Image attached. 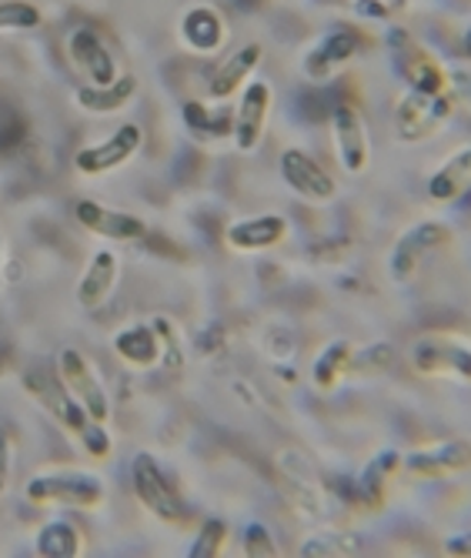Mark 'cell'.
<instances>
[{
  "label": "cell",
  "mask_w": 471,
  "mask_h": 558,
  "mask_svg": "<svg viewBox=\"0 0 471 558\" xmlns=\"http://www.w3.org/2000/svg\"><path fill=\"white\" fill-rule=\"evenodd\" d=\"M24 388L58 418V425H64V432H71L81 441V448L90 454V459H97V462L111 459V451H114L111 432L104 428V422L87 415V409L71 395V388L61 381V375L31 372V375H24Z\"/></svg>",
  "instance_id": "1"
},
{
  "label": "cell",
  "mask_w": 471,
  "mask_h": 558,
  "mask_svg": "<svg viewBox=\"0 0 471 558\" xmlns=\"http://www.w3.org/2000/svg\"><path fill=\"white\" fill-rule=\"evenodd\" d=\"M24 498L34 505H71V509H100L108 498V485L94 472L61 469L34 475L24 485Z\"/></svg>",
  "instance_id": "2"
},
{
  "label": "cell",
  "mask_w": 471,
  "mask_h": 558,
  "mask_svg": "<svg viewBox=\"0 0 471 558\" xmlns=\"http://www.w3.org/2000/svg\"><path fill=\"white\" fill-rule=\"evenodd\" d=\"M131 485H134V495L144 509L165 525H184L188 522V505L184 498L174 492L171 478L165 475L161 462L154 459L150 451H137L134 462H131Z\"/></svg>",
  "instance_id": "3"
},
{
  "label": "cell",
  "mask_w": 471,
  "mask_h": 558,
  "mask_svg": "<svg viewBox=\"0 0 471 558\" xmlns=\"http://www.w3.org/2000/svg\"><path fill=\"white\" fill-rule=\"evenodd\" d=\"M144 147V131L141 124H121L111 137H104L97 144H87L74 155V171L84 178H100L124 168L128 161L137 158V150Z\"/></svg>",
  "instance_id": "4"
},
{
  "label": "cell",
  "mask_w": 471,
  "mask_h": 558,
  "mask_svg": "<svg viewBox=\"0 0 471 558\" xmlns=\"http://www.w3.org/2000/svg\"><path fill=\"white\" fill-rule=\"evenodd\" d=\"M278 171H281L288 191L298 194L301 201H307V205H328V201L338 197V181L325 171L322 161H314L301 147L281 150Z\"/></svg>",
  "instance_id": "5"
},
{
  "label": "cell",
  "mask_w": 471,
  "mask_h": 558,
  "mask_svg": "<svg viewBox=\"0 0 471 558\" xmlns=\"http://www.w3.org/2000/svg\"><path fill=\"white\" fill-rule=\"evenodd\" d=\"M58 375L71 388V395L87 409V415L108 425V418H111V395H108V388H104V381L97 378L94 365L84 359L77 348H64L58 354Z\"/></svg>",
  "instance_id": "6"
},
{
  "label": "cell",
  "mask_w": 471,
  "mask_h": 558,
  "mask_svg": "<svg viewBox=\"0 0 471 558\" xmlns=\"http://www.w3.org/2000/svg\"><path fill=\"white\" fill-rule=\"evenodd\" d=\"M411 365L418 375H432V378H471V351L468 341L458 338H422L411 351Z\"/></svg>",
  "instance_id": "7"
},
{
  "label": "cell",
  "mask_w": 471,
  "mask_h": 558,
  "mask_svg": "<svg viewBox=\"0 0 471 558\" xmlns=\"http://www.w3.org/2000/svg\"><path fill=\"white\" fill-rule=\"evenodd\" d=\"M74 218L84 231H90L94 238H104L111 244H131V241H141L147 234V221L131 215V211H118V208H108L100 205L94 197H81L74 205Z\"/></svg>",
  "instance_id": "8"
},
{
  "label": "cell",
  "mask_w": 471,
  "mask_h": 558,
  "mask_svg": "<svg viewBox=\"0 0 471 558\" xmlns=\"http://www.w3.org/2000/svg\"><path fill=\"white\" fill-rule=\"evenodd\" d=\"M271 100H275V90L268 81H247L241 87V97H238V108H234V131H231V141L238 150L251 155V150L261 144L265 137V124H268V114H271Z\"/></svg>",
  "instance_id": "9"
},
{
  "label": "cell",
  "mask_w": 471,
  "mask_h": 558,
  "mask_svg": "<svg viewBox=\"0 0 471 558\" xmlns=\"http://www.w3.org/2000/svg\"><path fill=\"white\" fill-rule=\"evenodd\" d=\"M448 114H451V105L442 94L408 90L395 108V134L398 141H422L432 131H438Z\"/></svg>",
  "instance_id": "10"
},
{
  "label": "cell",
  "mask_w": 471,
  "mask_h": 558,
  "mask_svg": "<svg viewBox=\"0 0 471 558\" xmlns=\"http://www.w3.org/2000/svg\"><path fill=\"white\" fill-rule=\"evenodd\" d=\"M331 141H335V155L348 174H361L372 161V144H369V128L354 105L341 100L331 111Z\"/></svg>",
  "instance_id": "11"
},
{
  "label": "cell",
  "mask_w": 471,
  "mask_h": 558,
  "mask_svg": "<svg viewBox=\"0 0 471 558\" xmlns=\"http://www.w3.org/2000/svg\"><path fill=\"white\" fill-rule=\"evenodd\" d=\"M68 58L87 77V84H94V87L111 84L121 74L118 61L111 54V47L104 44V37L97 31H90V27L71 31V37H68Z\"/></svg>",
  "instance_id": "12"
},
{
  "label": "cell",
  "mask_w": 471,
  "mask_h": 558,
  "mask_svg": "<svg viewBox=\"0 0 471 558\" xmlns=\"http://www.w3.org/2000/svg\"><path fill=\"white\" fill-rule=\"evenodd\" d=\"M291 234V221L285 215H254L238 218L225 228V244L238 255H254V251H271Z\"/></svg>",
  "instance_id": "13"
},
{
  "label": "cell",
  "mask_w": 471,
  "mask_h": 558,
  "mask_svg": "<svg viewBox=\"0 0 471 558\" xmlns=\"http://www.w3.org/2000/svg\"><path fill=\"white\" fill-rule=\"evenodd\" d=\"M401 469L414 478H451L468 469V445L464 441H435L428 448L404 451Z\"/></svg>",
  "instance_id": "14"
},
{
  "label": "cell",
  "mask_w": 471,
  "mask_h": 558,
  "mask_svg": "<svg viewBox=\"0 0 471 558\" xmlns=\"http://www.w3.org/2000/svg\"><path fill=\"white\" fill-rule=\"evenodd\" d=\"M118 278H121V258H118V251L114 247H97L81 281H77V304L84 312H97L104 301H108L118 288Z\"/></svg>",
  "instance_id": "15"
},
{
  "label": "cell",
  "mask_w": 471,
  "mask_h": 558,
  "mask_svg": "<svg viewBox=\"0 0 471 558\" xmlns=\"http://www.w3.org/2000/svg\"><path fill=\"white\" fill-rule=\"evenodd\" d=\"M354 58H358V37L351 31H331L304 54V77L314 84H325Z\"/></svg>",
  "instance_id": "16"
},
{
  "label": "cell",
  "mask_w": 471,
  "mask_h": 558,
  "mask_svg": "<svg viewBox=\"0 0 471 558\" xmlns=\"http://www.w3.org/2000/svg\"><path fill=\"white\" fill-rule=\"evenodd\" d=\"M448 241V228L442 221H418L414 228H408L395 251H391V275L398 281L411 278V271L418 268V262H422L425 255H432L435 247H442Z\"/></svg>",
  "instance_id": "17"
},
{
  "label": "cell",
  "mask_w": 471,
  "mask_h": 558,
  "mask_svg": "<svg viewBox=\"0 0 471 558\" xmlns=\"http://www.w3.org/2000/svg\"><path fill=\"white\" fill-rule=\"evenodd\" d=\"M178 31H181L184 47H191L194 54H215V50L225 47V37H228L225 14L218 8H212V4H194V8H188Z\"/></svg>",
  "instance_id": "18"
},
{
  "label": "cell",
  "mask_w": 471,
  "mask_h": 558,
  "mask_svg": "<svg viewBox=\"0 0 471 558\" xmlns=\"http://www.w3.org/2000/svg\"><path fill=\"white\" fill-rule=\"evenodd\" d=\"M111 348L121 362H128L131 368H154V365H161L165 359V341H161V331L144 322L137 325H128L121 328L114 338H111Z\"/></svg>",
  "instance_id": "19"
},
{
  "label": "cell",
  "mask_w": 471,
  "mask_h": 558,
  "mask_svg": "<svg viewBox=\"0 0 471 558\" xmlns=\"http://www.w3.org/2000/svg\"><path fill=\"white\" fill-rule=\"evenodd\" d=\"M261 58H265V47L254 44V40L238 47L234 54L215 71L212 84H207V97H212V100H231L234 94H241V87L247 84L254 68L261 64Z\"/></svg>",
  "instance_id": "20"
},
{
  "label": "cell",
  "mask_w": 471,
  "mask_h": 558,
  "mask_svg": "<svg viewBox=\"0 0 471 558\" xmlns=\"http://www.w3.org/2000/svg\"><path fill=\"white\" fill-rule=\"evenodd\" d=\"M181 118L191 134L207 141H225L234 131V111L228 108V100H212V105L207 100H184Z\"/></svg>",
  "instance_id": "21"
},
{
  "label": "cell",
  "mask_w": 471,
  "mask_h": 558,
  "mask_svg": "<svg viewBox=\"0 0 471 558\" xmlns=\"http://www.w3.org/2000/svg\"><path fill=\"white\" fill-rule=\"evenodd\" d=\"M134 97H137V81L131 74H118L111 84H104V87H94V84L81 87L77 108L87 114H118L131 105Z\"/></svg>",
  "instance_id": "22"
},
{
  "label": "cell",
  "mask_w": 471,
  "mask_h": 558,
  "mask_svg": "<svg viewBox=\"0 0 471 558\" xmlns=\"http://www.w3.org/2000/svg\"><path fill=\"white\" fill-rule=\"evenodd\" d=\"M34 551L40 558H77V555H84V535L77 532L74 522L55 519L37 532Z\"/></svg>",
  "instance_id": "23"
},
{
  "label": "cell",
  "mask_w": 471,
  "mask_h": 558,
  "mask_svg": "<svg viewBox=\"0 0 471 558\" xmlns=\"http://www.w3.org/2000/svg\"><path fill=\"white\" fill-rule=\"evenodd\" d=\"M468 174H471V150L461 147L458 155H451V158L428 178V197L438 201V205H451V201H455L458 194H464Z\"/></svg>",
  "instance_id": "24"
},
{
  "label": "cell",
  "mask_w": 471,
  "mask_h": 558,
  "mask_svg": "<svg viewBox=\"0 0 471 558\" xmlns=\"http://www.w3.org/2000/svg\"><path fill=\"white\" fill-rule=\"evenodd\" d=\"M351 359H354V344L348 338L331 341L318 359L311 365V381L318 391H331L338 388V381L351 372Z\"/></svg>",
  "instance_id": "25"
},
{
  "label": "cell",
  "mask_w": 471,
  "mask_h": 558,
  "mask_svg": "<svg viewBox=\"0 0 471 558\" xmlns=\"http://www.w3.org/2000/svg\"><path fill=\"white\" fill-rule=\"evenodd\" d=\"M364 548L361 535L348 532V529H325V532H314L311 538H304L298 545V555L314 558V555H358Z\"/></svg>",
  "instance_id": "26"
},
{
  "label": "cell",
  "mask_w": 471,
  "mask_h": 558,
  "mask_svg": "<svg viewBox=\"0 0 471 558\" xmlns=\"http://www.w3.org/2000/svg\"><path fill=\"white\" fill-rule=\"evenodd\" d=\"M398 469H401V454L398 451H382L378 459H372L369 469L361 472V492H364V498L378 501L385 495L388 478H395Z\"/></svg>",
  "instance_id": "27"
},
{
  "label": "cell",
  "mask_w": 471,
  "mask_h": 558,
  "mask_svg": "<svg viewBox=\"0 0 471 558\" xmlns=\"http://www.w3.org/2000/svg\"><path fill=\"white\" fill-rule=\"evenodd\" d=\"M44 27V11L31 0H0V31H37Z\"/></svg>",
  "instance_id": "28"
},
{
  "label": "cell",
  "mask_w": 471,
  "mask_h": 558,
  "mask_svg": "<svg viewBox=\"0 0 471 558\" xmlns=\"http://www.w3.org/2000/svg\"><path fill=\"white\" fill-rule=\"evenodd\" d=\"M225 542H228V522L225 519H207L197 529V535H194V542L188 548V558H218L225 551Z\"/></svg>",
  "instance_id": "29"
},
{
  "label": "cell",
  "mask_w": 471,
  "mask_h": 558,
  "mask_svg": "<svg viewBox=\"0 0 471 558\" xmlns=\"http://www.w3.org/2000/svg\"><path fill=\"white\" fill-rule=\"evenodd\" d=\"M244 555H251V558H271V555H278V545H275L271 532L261 522H251L244 529Z\"/></svg>",
  "instance_id": "30"
},
{
  "label": "cell",
  "mask_w": 471,
  "mask_h": 558,
  "mask_svg": "<svg viewBox=\"0 0 471 558\" xmlns=\"http://www.w3.org/2000/svg\"><path fill=\"white\" fill-rule=\"evenodd\" d=\"M448 555H468V532H461V538L448 542Z\"/></svg>",
  "instance_id": "31"
},
{
  "label": "cell",
  "mask_w": 471,
  "mask_h": 558,
  "mask_svg": "<svg viewBox=\"0 0 471 558\" xmlns=\"http://www.w3.org/2000/svg\"><path fill=\"white\" fill-rule=\"evenodd\" d=\"M0 288H4V244H0Z\"/></svg>",
  "instance_id": "32"
}]
</instances>
